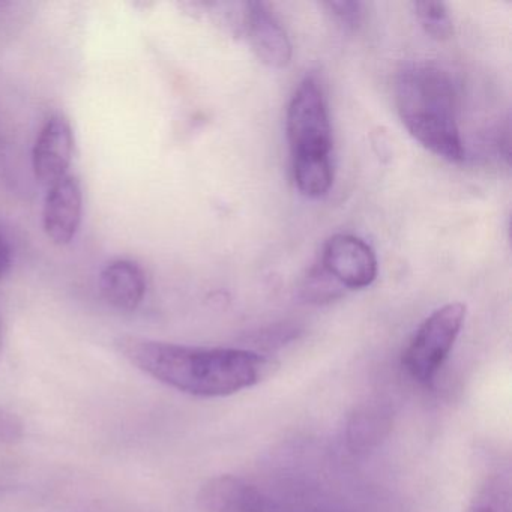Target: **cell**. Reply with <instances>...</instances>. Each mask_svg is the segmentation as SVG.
Masks as SVG:
<instances>
[{
  "label": "cell",
  "mask_w": 512,
  "mask_h": 512,
  "mask_svg": "<svg viewBox=\"0 0 512 512\" xmlns=\"http://www.w3.org/2000/svg\"><path fill=\"white\" fill-rule=\"evenodd\" d=\"M119 352L158 382L196 397H227L253 388L269 374L259 353L224 347H193L140 337H122Z\"/></svg>",
  "instance_id": "cell-1"
},
{
  "label": "cell",
  "mask_w": 512,
  "mask_h": 512,
  "mask_svg": "<svg viewBox=\"0 0 512 512\" xmlns=\"http://www.w3.org/2000/svg\"><path fill=\"white\" fill-rule=\"evenodd\" d=\"M395 104L410 136L451 163L464 158L457 124V95L446 71L434 64L407 65L395 82Z\"/></svg>",
  "instance_id": "cell-2"
},
{
  "label": "cell",
  "mask_w": 512,
  "mask_h": 512,
  "mask_svg": "<svg viewBox=\"0 0 512 512\" xmlns=\"http://www.w3.org/2000/svg\"><path fill=\"white\" fill-rule=\"evenodd\" d=\"M466 319V305H443L427 317L403 352L401 364L421 385H430L445 364Z\"/></svg>",
  "instance_id": "cell-3"
},
{
  "label": "cell",
  "mask_w": 512,
  "mask_h": 512,
  "mask_svg": "<svg viewBox=\"0 0 512 512\" xmlns=\"http://www.w3.org/2000/svg\"><path fill=\"white\" fill-rule=\"evenodd\" d=\"M286 127L292 161L331 158V121L317 77L307 76L299 83L287 109Z\"/></svg>",
  "instance_id": "cell-4"
},
{
  "label": "cell",
  "mask_w": 512,
  "mask_h": 512,
  "mask_svg": "<svg viewBox=\"0 0 512 512\" xmlns=\"http://www.w3.org/2000/svg\"><path fill=\"white\" fill-rule=\"evenodd\" d=\"M325 271L347 289H365L377 277V259L370 245L353 235H335L323 248Z\"/></svg>",
  "instance_id": "cell-5"
},
{
  "label": "cell",
  "mask_w": 512,
  "mask_h": 512,
  "mask_svg": "<svg viewBox=\"0 0 512 512\" xmlns=\"http://www.w3.org/2000/svg\"><path fill=\"white\" fill-rule=\"evenodd\" d=\"M74 157V133L62 115H53L44 122L35 140L32 167L41 184L50 187L70 175Z\"/></svg>",
  "instance_id": "cell-6"
},
{
  "label": "cell",
  "mask_w": 512,
  "mask_h": 512,
  "mask_svg": "<svg viewBox=\"0 0 512 512\" xmlns=\"http://www.w3.org/2000/svg\"><path fill=\"white\" fill-rule=\"evenodd\" d=\"M242 29L257 58L271 68H284L292 61V43L286 29L263 2L242 4Z\"/></svg>",
  "instance_id": "cell-7"
},
{
  "label": "cell",
  "mask_w": 512,
  "mask_h": 512,
  "mask_svg": "<svg viewBox=\"0 0 512 512\" xmlns=\"http://www.w3.org/2000/svg\"><path fill=\"white\" fill-rule=\"evenodd\" d=\"M83 193L80 182L68 175L47 187L43 208V227L47 238L67 245L76 238L82 224Z\"/></svg>",
  "instance_id": "cell-8"
},
{
  "label": "cell",
  "mask_w": 512,
  "mask_h": 512,
  "mask_svg": "<svg viewBox=\"0 0 512 512\" xmlns=\"http://www.w3.org/2000/svg\"><path fill=\"white\" fill-rule=\"evenodd\" d=\"M199 499L206 512H287L257 485L230 475L206 482Z\"/></svg>",
  "instance_id": "cell-9"
},
{
  "label": "cell",
  "mask_w": 512,
  "mask_h": 512,
  "mask_svg": "<svg viewBox=\"0 0 512 512\" xmlns=\"http://www.w3.org/2000/svg\"><path fill=\"white\" fill-rule=\"evenodd\" d=\"M98 287L110 307L119 311H134L145 298V272L133 260H113L101 271Z\"/></svg>",
  "instance_id": "cell-10"
},
{
  "label": "cell",
  "mask_w": 512,
  "mask_h": 512,
  "mask_svg": "<svg viewBox=\"0 0 512 512\" xmlns=\"http://www.w3.org/2000/svg\"><path fill=\"white\" fill-rule=\"evenodd\" d=\"M392 409L382 401H370L353 410L346 424L347 448L353 454L373 451L391 433Z\"/></svg>",
  "instance_id": "cell-11"
},
{
  "label": "cell",
  "mask_w": 512,
  "mask_h": 512,
  "mask_svg": "<svg viewBox=\"0 0 512 512\" xmlns=\"http://www.w3.org/2000/svg\"><path fill=\"white\" fill-rule=\"evenodd\" d=\"M292 164L293 178L302 194L319 199L329 193L334 182L331 158L292 161Z\"/></svg>",
  "instance_id": "cell-12"
},
{
  "label": "cell",
  "mask_w": 512,
  "mask_h": 512,
  "mask_svg": "<svg viewBox=\"0 0 512 512\" xmlns=\"http://www.w3.org/2000/svg\"><path fill=\"white\" fill-rule=\"evenodd\" d=\"M467 512H512L511 481L506 475H493L482 484Z\"/></svg>",
  "instance_id": "cell-13"
},
{
  "label": "cell",
  "mask_w": 512,
  "mask_h": 512,
  "mask_svg": "<svg viewBox=\"0 0 512 512\" xmlns=\"http://www.w3.org/2000/svg\"><path fill=\"white\" fill-rule=\"evenodd\" d=\"M413 10L424 31L434 40H448L454 34L451 17L443 2H434V0L415 2Z\"/></svg>",
  "instance_id": "cell-14"
},
{
  "label": "cell",
  "mask_w": 512,
  "mask_h": 512,
  "mask_svg": "<svg viewBox=\"0 0 512 512\" xmlns=\"http://www.w3.org/2000/svg\"><path fill=\"white\" fill-rule=\"evenodd\" d=\"M343 289L344 287H341L320 265L311 269L304 287H302V293H304V298L308 302L323 304V302L334 301L335 298L341 295Z\"/></svg>",
  "instance_id": "cell-15"
},
{
  "label": "cell",
  "mask_w": 512,
  "mask_h": 512,
  "mask_svg": "<svg viewBox=\"0 0 512 512\" xmlns=\"http://www.w3.org/2000/svg\"><path fill=\"white\" fill-rule=\"evenodd\" d=\"M326 8L329 13L346 28H358L362 22V4L359 2H347V0H341V2H326Z\"/></svg>",
  "instance_id": "cell-16"
},
{
  "label": "cell",
  "mask_w": 512,
  "mask_h": 512,
  "mask_svg": "<svg viewBox=\"0 0 512 512\" xmlns=\"http://www.w3.org/2000/svg\"><path fill=\"white\" fill-rule=\"evenodd\" d=\"M22 436V421L14 413L0 407V443L16 442Z\"/></svg>",
  "instance_id": "cell-17"
},
{
  "label": "cell",
  "mask_w": 512,
  "mask_h": 512,
  "mask_svg": "<svg viewBox=\"0 0 512 512\" xmlns=\"http://www.w3.org/2000/svg\"><path fill=\"white\" fill-rule=\"evenodd\" d=\"M11 266V247L0 232V280L5 277Z\"/></svg>",
  "instance_id": "cell-18"
},
{
  "label": "cell",
  "mask_w": 512,
  "mask_h": 512,
  "mask_svg": "<svg viewBox=\"0 0 512 512\" xmlns=\"http://www.w3.org/2000/svg\"><path fill=\"white\" fill-rule=\"evenodd\" d=\"M2 344H4V317L0 311V350H2Z\"/></svg>",
  "instance_id": "cell-19"
}]
</instances>
